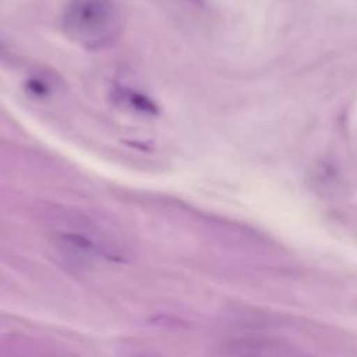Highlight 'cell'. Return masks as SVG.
<instances>
[{"instance_id": "6da1fadb", "label": "cell", "mask_w": 357, "mask_h": 357, "mask_svg": "<svg viewBox=\"0 0 357 357\" xmlns=\"http://www.w3.org/2000/svg\"><path fill=\"white\" fill-rule=\"evenodd\" d=\"M64 32L85 47L113 40L121 29V14L113 0H71L61 18Z\"/></svg>"}, {"instance_id": "7a4b0ae2", "label": "cell", "mask_w": 357, "mask_h": 357, "mask_svg": "<svg viewBox=\"0 0 357 357\" xmlns=\"http://www.w3.org/2000/svg\"><path fill=\"white\" fill-rule=\"evenodd\" d=\"M187 1H190L192 4H202L204 3V0H187Z\"/></svg>"}]
</instances>
